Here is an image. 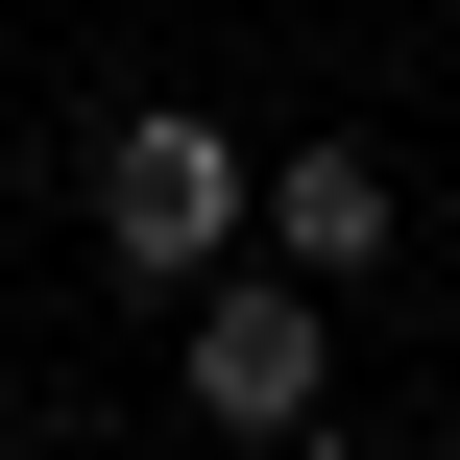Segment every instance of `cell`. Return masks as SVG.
Here are the masks:
<instances>
[{
	"label": "cell",
	"mask_w": 460,
	"mask_h": 460,
	"mask_svg": "<svg viewBox=\"0 0 460 460\" xmlns=\"http://www.w3.org/2000/svg\"><path fill=\"white\" fill-rule=\"evenodd\" d=\"M243 170H267V146H243L218 97H97L73 218H97V267H121V291H194V267L243 243Z\"/></svg>",
	"instance_id": "cell-1"
},
{
	"label": "cell",
	"mask_w": 460,
	"mask_h": 460,
	"mask_svg": "<svg viewBox=\"0 0 460 460\" xmlns=\"http://www.w3.org/2000/svg\"><path fill=\"white\" fill-rule=\"evenodd\" d=\"M170 412H194V437H315V412H340V291L267 267V243H218V267L170 291Z\"/></svg>",
	"instance_id": "cell-2"
},
{
	"label": "cell",
	"mask_w": 460,
	"mask_h": 460,
	"mask_svg": "<svg viewBox=\"0 0 460 460\" xmlns=\"http://www.w3.org/2000/svg\"><path fill=\"white\" fill-rule=\"evenodd\" d=\"M243 243H267V267H315V291H388L412 170H388L364 121H315V146H267V170H243Z\"/></svg>",
	"instance_id": "cell-3"
}]
</instances>
